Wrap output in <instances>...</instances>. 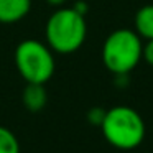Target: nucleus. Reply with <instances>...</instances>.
<instances>
[{
    "label": "nucleus",
    "mask_w": 153,
    "mask_h": 153,
    "mask_svg": "<svg viewBox=\"0 0 153 153\" xmlns=\"http://www.w3.org/2000/svg\"><path fill=\"white\" fill-rule=\"evenodd\" d=\"M105 112H107V110L100 109V107H92V109L87 112V120H89V123L100 127V123H102L104 117H105Z\"/></svg>",
    "instance_id": "1a4fd4ad"
},
{
    "label": "nucleus",
    "mask_w": 153,
    "mask_h": 153,
    "mask_svg": "<svg viewBox=\"0 0 153 153\" xmlns=\"http://www.w3.org/2000/svg\"><path fill=\"white\" fill-rule=\"evenodd\" d=\"M87 36L86 17L74 7H59L50 15L45 27L46 45L53 53L71 54L84 45Z\"/></svg>",
    "instance_id": "f257e3e1"
},
{
    "label": "nucleus",
    "mask_w": 153,
    "mask_h": 153,
    "mask_svg": "<svg viewBox=\"0 0 153 153\" xmlns=\"http://www.w3.org/2000/svg\"><path fill=\"white\" fill-rule=\"evenodd\" d=\"M30 10L31 0H0V23H18L30 13Z\"/></svg>",
    "instance_id": "39448f33"
},
{
    "label": "nucleus",
    "mask_w": 153,
    "mask_h": 153,
    "mask_svg": "<svg viewBox=\"0 0 153 153\" xmlns=\"http://www.w3.org/2000/svg\"><path fill=\"white\" fill-rule=\"evenodd\" d=\"M0 153H20V143L12 130L0 125Z\"/></svg>",
    "instance_id": "6e6552de"
},
{
    "label": "nucleus",
    "mask_w": 153,
    "mask_h": 153,
    "mask_svg": "<svg viewBox=\"0 0 153 153\" xmlns=\"http://www.w3.org/2000/svg\"><path fill=\"white\" fill-rule=\"evenodd\" d=\"M15 66L27 82L45 84L54 74L53 50L38 40H23L15 48Z\"/></svg>",
    "instance_id": "20e7f679"
},
{
    "label": "nucleus",
    "mask_w": 153,
    "mask_h": 153,
    "mask_svg": "<svg viewBox=\"0 0 153 153\" xmlns=\"http://www.w3.org/2000/svg\"><path fill=\"white\" fill-rule=\"evenodd\" d=\"M143 43L135 30L119 28L105 38L102 45V63L107 71L117 74H128L142 59Z\"/></svg>",
    "instance_id": "7ed1b4c3"
},
{
    "label": "nucleus",
    "mask_w": 153,
    "mask_h": 153,
    "mask_svg": "<svg viewBox=\"0 0 153 153\" xmlns=\"http://www.w3.org/2000/svg\"><path fill=\"white\" fill-rule=\"evenodd\" d=\"M133 30L140 38L152 40L153 38V4H146L140 7L133 18Z\"/></svg>",
    "instance_id": "0eeeda50"
},
{
    "label": "nucleus",
    "mask_w": 153,
    "mask_h": 153,
    "mask_svg": "<svg viewBox=\"0 0 153 153\" xmlns=\"http://www.w3.org/2000/svg\"><path fill=\"white\" fill-rule=\"evenodd\" d=\"M74 8H76V10L79 12L81 15H84V17H86L87 10H89V7H87L86 2H76V4H74Z\"/></svg>",
    "instance_id": "9b49d317"
},
{
    "label": "nucleus",
    "mask_w": 153,
    "mask_h": 153,
    "mask_svg": "<svg viewBox=\"0 0 153 153\" xmlns=\"http://www.w3.org/2000/svg\"><path fill=\"white\" fill-rule=\"evenodd\" d=\"M48 5H51V7H56V8H59V7H63L64 4H66L68 0H45Z\"/></svg>",
    "instance_id": "f8f14e48"
},
{
    "label": "nucleus",
    "mask_w": 153,
    "mask_h": 153,
    "mask_svg": "<svg viewBox=\"0 0 153 153\" xmlns=\"http://www.w3.org/2000/svg\"><path fill=\"white\" fill-rule=\"evenodd\" d=\"M22 102L23 107L30 112H40L45 109L48 102V94L45 89V84L27 82L23 92H22Z\"/></svg>",
    "instance_id": "423d86ee"
},
{
    "label": "nucleus",
    "mask_w": 153,
    "mask_h": 153,
    "mask_svg": "<svg viewBox=\"0 0 153 153\" xmlns=\"http://www.w3.org/2000/svg\"><path fill=\"white\" fill-rule=\"evenodd\" d=\"M100 130L104 138L119 150H133L140 146L146 132L142 115L127 105H115L107 110Z\"/></svg>",
    "instance_id": "f03ea898"
},
{
    "label": "nucleus",
    "mask_w": 153,
    "mask_h": 153,
    "mask_svg": "<svg viewBox=\"0 0 153 153\" xmlns=\"http://www.w3.org/2000/svg\"><path fill=\"white\" fill-rule=\"evenodd\" d=\"M142 59H145L146 64L153 66V38H152V40H146V43H143Z\"/></svg>",
    "instance_id": "9d476101"
}]
</instances>
